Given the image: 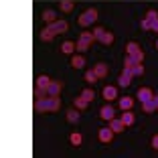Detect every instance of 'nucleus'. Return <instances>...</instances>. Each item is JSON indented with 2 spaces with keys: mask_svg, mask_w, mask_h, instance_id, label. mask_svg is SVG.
Wrapping results in <instances>:
<instances>
[{
  "mask_svg": "<svg viewBox=\"0 0 158 158\" xmlns=\"http://www.w3.org/2000/svg\"><path fill=\"white\" fill-rule=\"evenodd\" d=\"M134 65H136L134 57H132V55H128V57H126V61H124V67H126V69H132Z\"/></svg>",
  "mask_w": 158,
  "mask_h": 158,
  "instance_id": "nucleus-31",
  "label": "nucleus"
},
{
  "mask_svg": "<svg viewBox=\"0 0 158 158\" xmlns=\"http://www.w3.org/2000/svg\"><path fill=\"white\" fill-rule=\"evenodd\" d=\"M126 51H128V55H136L138 51H142L136 43H128V47H126Z\"/></svg>",
  "mask_w": 158,
  "mask_h": 158,
  "instance_id": "nucleus-27",
  "label": "nucleus"
},
{
  "mask_svg": "<svg viewBox=\"0 0 158 158\" xmlns=\"http://www.w3.org/2000/svg\"><path fill=\"white\" fill-rule=\"evenodd\" d=\"M156 49H158V41H156Z\"/></svg>",
  "mask_w": 158,
  "mask_h": 158,
  "instance_id": "nucleus-41",
  "label": "nucleus"
},
{
  "mask_svg": "<svg viewBox=\"0 0 158 158\" xmlns=\"http://www.w3.org/2000/svg\"><path fill=\"white\" fill-rule=\"evenodd\" d=\"M87 99H83L81 98V95H79V98H75V107H77V110H85V107H87Z\"/></svg>",
  "mask_w": 158,
  "mask_h": 158,
  "instance_id": "nucleus-25",
  "label": "nucleus"
},
{
  "mask_svg": "<svg viewBox=\"0 0 158 158\" xmlns=\"http://www.w3.org/2000/svg\"><path fill=\"white\" fill-rule=\"evenodd\" d=\"M132 106H134V99L132 98H128V95H126V98H120V107L122 110H130Z\"/></svg>",
  "mask_w": 158,
  "mask_h": 158,
  "instance_id": "nucleus-16",
  "label": "nucleus"
},
{
  "mask_svg": "<svg viewBox=\"0 0 158 158\" xmlns=\"http://www.w3.org/2000/svg\"><path fill=\"white\" fill-rule=\"evenodd\" d=\"M35 83H37V87H43V89H47L49 85H51V79L47 77V75H39V77L35 79Z\"/></svg>",
  "mask_w": 158,
  "mask_h": 158,
  "instance_id": "nucleus-11",
  "label": "nucleus"
},
{
  "mask_svg": "<svg viewBox=\"0 0 158 158\" xmlns=\"http://www.w3.org/2000/svg\"><path fill=\"white\" fill-rule=\"evenodd\" d=\"M95 19H98V10H95V8H89V10H85V12L77 19V23H79V27H89V24H91Z\"/></svg>",
  "mask_w": 158,
  "mask_h": 158,
  "instance_id": "nucleus-1",
  "label": "nucleus"
},
{
  "mask_svg": "<svg viewBox=\"0 0 158 158\" xmlns=\"http://www.w3.org/2000/svg\"><path fill=\"white\" fill-rule=\"evenodd\" d=\"M120 120L124 122L126 126H132V124H134V114H130V110H124V114H122Z\"/></svg>",
  "mask_w": 158,
  "mask_h": 158,
  "instance_id": "nucleus-13",
  "label": "nucleus"
},
{
  "mask_svg": "<svg viewBox=\"0 0 158 158\" xmlns=\"http://www.w3.org/2000/svg\"><path fill=\"white\" fill-rule=\"evenodd\" d=\"M152 99H154V103L158 106V95H152Z\"/></svg>",
  "mask_w": 158,
  "mask_h": 158,
  "instance_id": "nucleus-40",
  "label": "nucleus"
},
{
  "mask_svg": "<svg viewBox=\"0 0 158 158\" xmlns=\"http://www.w3.org/2000/svg\"><path fill=\"white\" fill-rule=\"evenodd\" d=\"M114 114H116V112H114L112 106H103L102 110H99V116H102V120H107V122L114 118Z\"/></svg>",
  "mask_w": 158,
  "mask_h": 158,
  "instance_id": "nucleus-9",
  "label": "nucleus"
},
{
  "mask_svg": "<svg viewBox=\"0 0 158 158\" xmlns=\"http://www.w3.org/2000/svg\"><path fill=\"white\" fill-rule=\"evenodd\" d=\"M49 28H51L55 35L59 33H67V28H69V24H67V20H55V23L49 24Z\"/></svg>",
  "mask_w": 158,
  "mask_h": 158,
  "instance_id": "nucleus-3",
  "label": "nucleus"
},
{
  "mask_svg": "<svg viewBox=\"0 0 158 158\" xmlns=\"http://www.w3.org/2000/svg\"><path fill=\"white\" fill-rule=\"evenodd\" d=\"M81 98L87 99V102H93V99H95V93H93V89H83V91H81Z\"/></svg>",
  "mask_w": 158,
  "mask_h": 158,
  "instance_id": "nucleus-24",
  "label": "nucleus"
},
{
  "mask_svg": "<svg viewBox=\"0 0 158 158\" xmlns=\"http://www.w3.org/2000/svg\"><path fill=\"white\" fill-rule=\"evenodd\" d=\"M103 33H106V28H102V27H98V28H95V31H93V37H95V41H99Z\"/></svg>",
  "mask_w": 158,
  "mask_h": 158,
  "instance_id": "nucleus-33",
  "label": "nucleus"
},
{
  "mask_svg": "<svg viewBox=\"0 0 158 158\" xmlns=\"http://www.w3.org/2000/svg\"><path fill=\"white\" fill-rule=\"evenodd\" d=\"M75 47H77V51H87V43H83V41H77V45H75Z\"/></svg>",
  "mask_w": 158,
  "mask_h": 158,
  "instance_id": "nucleus-35",
  "label": "nucleus"
},
{
  "mask_svg": "<svg viewBox=\"0 0 158 158\" xmlns=\"http://www.w3.org/2000/svg\"><path fill=\"white\" fill-rule=\"evenodd\" d=\"M61 10L63 12H71L73 10V0H61Z\"/></svg>",
  "mask_w": 158,
  "mask_h": 158,
  "instance_id": "nucleus-22",
  "label": "nucleus"
},
{
  "mask_svg": "<svg viewBox=\"0 0 158 158\" xmlns=\"http://www.w3.org/2000/svg\"><path fill=\"white\" fill-rule=\"evenodd\" d=\"M152 95H154V93H152V89H150V87H140V91H138V99L142 103L148 102V99H152Z\"/></svg>",
  "mask_w": 158,
  "mask_h": 158,
  "instance_id": "nucleus-7",
  "label": "nucleus"
},
{
  "mask_svg": "<svg viewBox=\"0 0 158 158\" xmlns=\"http://www.w3.org/2000/svg\"><path fill=\"white\" fill-rule=\"evenodd\" d=\"M98 75H95V71L93 69H89V71H85V81H87V83H95V81H98Z\"/></svg>",
  "mask_w": 158,
  "mask_h": 158,
  "instance_id": "nucleus-19",
  "label": "nucleus"
},
{
  "mask_svg": "<svg viewBox=\"0 0 158 158\" xmlns=\"http://www.w3.org/2000/svg\"><path fill=\"white\" fill-rule=\"evenodd\" d=\"M142 28H144V31H148V28H150V20H142Z\"/></svg>",
  "mask_w": 158,
  "mask_h": 158,
  "instance_id": "nucleus-38",
  "label": "nucleus"
},
{
  "mask_svg": "<svg viewBox=\"0 0 158 158\" xmlns=\"http://www.w3.org/2000/svg\"><path fill=\"white\" fill-rule=\"evenodd\" d=\"M99 41H102L103 45H112V43H114V35H112V33H107V31H106V33L102 35V39H99Z\"/></svg>",
  "mask_w": 158,
  "mask_h": 158,
  "instance_id": "nucleus-26",
  "label": "nucleus"
},
{
  "mask_svg": "<svg viewBox=\"0 0 158 158\" xmlns=\"http://www.w3.org/2000/svg\"><path fill=\"white\" fill-rule=\"evenodd\" d=\"M150 31H156V33H158V19L150 20Z\"/></svg>",
  "mask_w": 158,
  "mask_h": 158,
  "instance_id": "nucleus-37",
  "label": "nucleus"
},
{
  "mask_svg": "<svg viewBox=\"0 0 158 158\" xmlns=\"http://www.w3.org/2000/svg\"><path fill=\"white\" fill-rule=\"evenodd\" d=\"M132 73V77H134V75H142L144 73V65H142V63H136L134 67H132V69H128Z\"/></svg>",
  "mask_w": 158,
  "mask_h": 158,
  "instance_id": "nucleus-21",
  "label": "nucleus"
},
{
  "mask_svg": "<svg viewBox=\"0 0 158 158\" xmlns=\"http://www.w3.org/2000/svg\"><path fill=\"white\" fill-rule=\"evenodd\" d=\"M110 128H112L116 134H120V132L126 130V124H124L122 120H114V118H112V120H110Z\"/></svg>",
  "mask_w": 158,
  "mask_h": 158,
  "instance_id": "nucleus-10",
  "label": "nucleus"
},
{
  "mask_svg": "<svg viewBox=\"0 0 158 158\" xmlns=\"http://www.w3.org/2000/svg\"><path fill=\"white\" fill-rule=\"evenodd\" d=\"M142 107H144V112H146V114H152V112H156V110H158V106L154 103V99H148V102H144V103H142Z\"/></svg>",
  "mask_w": 158,
  "mask_h": 158,
  "instance_id": "nucleus-14",
  "label": "nucleus"
},
{
  "mask_svg": "<svg viewBox=\"0 0 158 158\" xmlns=\"http://www.w3.org/2000/svg\"><path fill=\"white\" fill-rule=\"evenodd\" d=\"M75 49H77V47H75V43H71V41H65V43H63V47H61V51L65 53V55H71Z\"/></svg>",
  "mask_w": 158,
  "mask_h": 158,
  "instance_id": "nucleus-15",
  "label": "nucleus"
},
{
  "mask_svg": "<svg viewBox=\"0 0 158 158\" xmlns=\"http://www.w3.org/2000/svg\"><path fill=\"white\" fill-rule=\"evenodd\" d=\"M69 140H71V144H73V146H79L83 138H81V134H77V132H73V134L69 136Z\"/></svg>",
  "mask_w": 158,
  "mask_h": 158,
  "instance_id": "nucleus-28",
  "label": "nucleus"
},
{
  "mask_svg": "<svg viewBox=\"0 0 158 158\" xmlns=\"http://www.w3.org/2000/svg\"><path fill=\"white\" fill-rule=\"evenodd\" d=\"M53 37H55V33H53V31H51L49 27H47L45 31L41 33V39H43V41H47V43H49V41H53Z\"/></svg>",
  "mask_w": 158,
  "mask_h": 158,
  "instance_id": "nucleus-20",
  "label": "nucleus"
},
{
  "mask_svg": "<svg viewBox=\"0 0 158 158\" xmlns=\"http://www.w3.org/2000/svg\"><path fill=\"white\" fill-rule=\"evenodd\" d=\"M114 134H116V132L112 130V128H102V130H99V140H102V142H112L114 140Z\"/></svg>",
  "mask_w": 158,
  "mask_h": 158,
  "instance_id": "nucleus-4",
  "label": "nucleus"
},
{
  "mask_svg": "<svg viewBox=\"0 0 158 158\" xmlns=\"http://www.w3.org/2000/svg\"><path fill=\"white\" fill-rule=\"evenodd\" d=\"M102 95H103V99L112 102V99H116V98H118V89H116V87H112V85H107V87H103Z\"/></svg>",
  "mask_w": 158,
  "mask_h": 158,
  "instance_id": "nucleus-5",
  "label": "nucleus"
},
{
  "mask_svg": "<svg viewBox=\"0 0 158 158\" xmlns=\"http://www.w3.org/2000/svg\"><path fill=\"white\" fill-rule=\"evenodd\" d=\"M35 110H37V114L47 112V110H45V99H37V103H35Z\"/></svg>",
  "mask_w": 158,
  "mask_h": 158,
  "instance_id": "nucleus-29",
  "label": "nucleus"
},
{
  "mask_svg": "<svg viewBox=\"0 0 158 158\" xmlns=\"http://www.w3.org/2000/svg\"><path fill=\"white\" fill-rule=\"evenodd\" d=\"M67 120H69V122H77L79 120V114L75 112V110H69V112H67Z\"/></svg>",
  "mask_w": 158,
  "mask_h": 158,
  "instance_id": "nucleus-32",
  "label": "nucleus"
},
{
  "mask_svg": "<svg viewBox=\"0 0 158 158\" xmlns=\"http://www.w3.org/2000/svg\"><path fill=\"white\" fill-rule=\"evenodd\" d=\"M93 71H95V75H98L99 79H103L107 75V65H106V63H98V65L93 67Z\"/></svg>",
  "mask_w": 158,
  "mask_h": 158,
  "instance_id": "nucleus-12",
  "label": "nucleus"
},
{
  "mask_svg": "<svg viewBox=\"0 0 158 158\" xmlns=\"http://www.w3.org/2000/svg\"><path fill=\"white\" fill-rule=\"evenodd\" d=\"M79 41H83V43H87V45H91V43L95 41V37H93V33H81Z\"/></svg>",
  "mask_w": 158,
  "mask_h": 158,
  "instance_id": "nucleus-23",
  "label": "nucleus"
},
{
  "mask_svg": "<svg viewBox=\"0 0 158 158\" xmlns=\"http://www.w3.org/2000/svg\"><path fill=\"white\" fill-rule=\"evenodd\" d=\"M152 148H156V150H158V134L152 138Z\"/></svg>",
  "mask_w": 158,
  "mask_h": 158,
  "instance_id": "nucleus-39",
  "label": "nucleus"
},
{
  "mask_svg": "<svg viewBox=\"0 0 158 158\" xmlns=\"http://www.w3.org/2000/svg\"><path fill=\"white\" fill-rule=\"evenodd\" d=\"M45 95H47V89L35 87V98H37V99H45Z\"/></svg>",
  "mask_w": 158,
  "mask_h": 158,
  "instance_id": "nucleus-30",
  "label": "nucleus"
},
{
  "mask_svg": "<svg viewBox=\"0 0 158 158\" xmlns=\"http://www.w3.org/2000/svg\"><path fill=\"white\" fill-rule=\"evenodd\" d=\"M71 65H73L75 69H81V67L85 65V59H83V57H81V55H75L73 59H71Z\"/></svg>",
  "mask_w": 158,
  "mask_h": 158,
  "instance_id": "nucleus-18",
  "label": "nucleus"
},
{
  "mask_svg": "<svg viewBox=\"0 0 158 158\" xmlns=\"http://www.w3.org/2000/svg\"><path fill=\"white\" fill-rule=\"evenodd\" d=\"M132 57H134L136 63H142V61H144V53H142V51H138L136 55H132Z\"/></svg>",
  "mask_w": 158,
  "mask_h": 158,
  "instance_id": "nucleus-36",
  "label": "nucleus"
},
{
  "mask_svg": "<svg viewBox=\"0 0 158 158\" xmlns=\"http://www.w3.org/2000/svg\"><path fill=\"white\" fill-rule=\"evenodd\" d=\"M59 107H61L59 95H49V98H45V110L47 112H57Z\"/></svg>",
  "mask_w": 158,
  "mask_h": 158,
  "instance_id": "nucleus-2",
  "label": "nucleus"
},
{
  "mask_svg": "<svg viewBox=\"0 0 158 158\" xmlns=\"http://www.w3.org/2000/svg\"><path fill=\"white\" fill-rule=\"evenodd\" d=\"M154 19H158V12L156 10H148L146 12V20H154Z\"/></svg>",
  "mask_w": 158,
  "mask_h": 158,
  "instance_id": "nucleus-34",
  "label": "nucleus"
},
{
  "mask_svg": "<svg viewBox=\"0 0 158 158\" xmlns=\"http://www.w3.org/2000/svg\"><path fill=\"white\" fill-rule=\"evenodd\" d=\"M130 83H132V73L128 69H124V73H122L120 79H118V85H120V87H128Z\"/></svg>",
  "mask_w": 158,
  "mask_h": 158,
  "instance_id": "nucleus-6",
  "label": "nucleus"
},
{
  "mask_svg": "<svg viewBox=\"0 0 158 158\" xmlns=\"http://www.w3.org/2000/svg\"><path fill=\"white\" fill-rule=\"evenodd\" d=\"M43 19H45V23H55L57 20V14H55V10H45V12H43Z\"/></svg>",
  "mask_w": 158,
  "mask_h": 158,
  "instance_id": "nucleus-17",
  "label": "nucleus"
},
{
  "mask_svg": "<svg viewBox=\"0 0 158 158\" xmlns=\"http://www.w3.org/2000/svg\"><path fill=\"white\" fill-rule=\"evenodd\" d=\"M61 87H63V83H61V81H51V85L47 87V95H59V93H61Z\"/></svg>",
  "mask_w": 158,
  "mask_h": 158,
  "instance_id": "nucleus-8",
  "label": "nucleus"
}]
</instances>
